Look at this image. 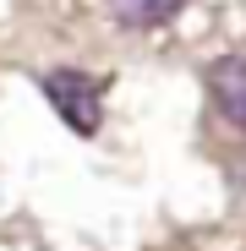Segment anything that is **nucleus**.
<instances>
[{
  "label": "nucleus",
  "mask_w": 246,
  "mask_h": 251,
  "mask_svg": "<svg viewBox=\"0 0 246 251\" xmlns=\"http://www.w3.org/2000/svg\"><path fill=\"white\" fill-rule=\"evenodd\" d=\"M44 99H50V109L71 126L77 137H93L99 126H104V104H99V82L88 76V71H50L44 82Z\"/></svg>",
  "instance_id": "obj_1"
},
{
  "label": "nucleus",
  "mask_w": 246,
  "mask_h": 251,
  "mask_svg": "<svg viewBox=\"0 0 246 251\" xmlns=\"http://www.w3.org/2000/svg\"><path fill=\"white\" fill-rule=\"evenodd\" d=\"M208 93H214L219 115L246 131V55H224L208 66Z\"/></svg>",
  "instance_id": "obj_2"
},
{
  "label": "nucleus",
  "mask_w": 246,
  "mask_h": 251,
  "mask_svg": "<svg viewBox=\"0 0 246 251\" xmlns=\"http://www.w3.org/2000/svg\"><path fill=\"white\" fill-rule=\"evenodd\" d=\"M109 11L120 27H164L181 11V0H109Z\"/></svg>",
  "instance_id": "obj_3"
}]
</instances>
